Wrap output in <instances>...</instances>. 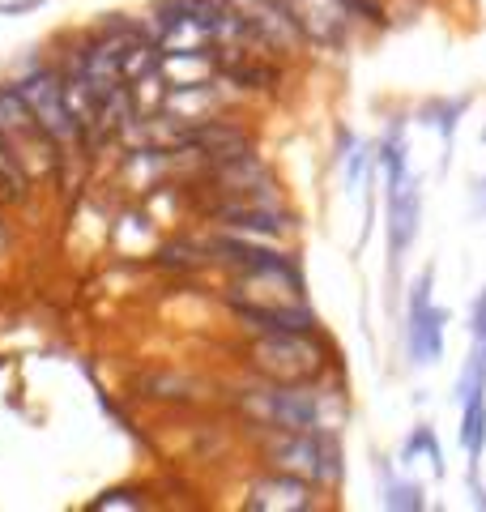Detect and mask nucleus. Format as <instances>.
Masks as SVG:
<instances>
[{
    "label": "nucleus",
    "mask_w": 486,
    "mask_h": 512,
    "mask_svg": "<svg viewBox=\"0 0 486 512\" xmlns=\"http://www.w3.org/2000/svg\"><path fill=\"white\" fill-rule=\"evenodd\" d=\"M235 316L256 333H320L307 303H235Z\"/></svg>",
    "instance_id": "39448f33"
},
{
    "label": "nucleus",
    "mask_w": 486,
    "mask_h": 512,
    "mask_svg": "<svg viewBox=\"0 0 486 512\" xmlns=\"http://www.w3.org/2000/svg\"><path fill=\"white\" fill-rule=\"evenodd\" d=\"M469 333H474V338H482V333H486V291L469 303Z\"/></svg>",
    "instance_id": "dca6fc26"
},
{
    "label": "nucleus",
    "mask_w": 486,
    "mask_h": 512,
    "mask_svg": "<svg viewBox=\"0 0 486 512\" xmlns=\"http://www.w3.org/2000/svg\"><path fill=\"white\" fill-rule=\"evenodd\" d=\"M0 184H9L13 197H22L26 184H30V175H26V167H22V158L13 154V146H9V137H5V133H0Z\"/></svg>",
    "instance_id": "ddd939ff"
},
{
    "label": "nucleus",
    "mask_w": 486,
    "mask_h": 512,
    "mask_svg": "<svg viewBox=\"0 0 486 512\" xmlns=\"http://www.w3.org/2000/svg\"><path fill=\"white\" fill-rule=\"evenodd\" d=\"M248 508H286V512H299V508H316V487L299 474H286V470H273L265 478H256L252 491H248Z\"/></svg>",
    "instance_id": "0eeeda50"
},
{
    "label": "nucleus",
    "mask_w": 486,
    "mask_h": 512,
    "mask_svg": "<svg viewBox=\"0 0 486 512\" xmlns=\"http://www.w3.org/2000/svg\"><path fill=\"white\" fill-rule=\"evenodd\" d=\"M265 457L273 470L299 474L312 487L342 483V457H337V444L329 440V431H278L273 427Z\"/></svg>",
    "instance_id": "f257e3e1"
},
{
    "label": "nucleus",
    "mask_w": 486,
    "mask_h": 512,
    "mask_svg": "<svg viewBox=\"0 0 486 512\" xmlns=\"http://www.w3.org/2000/svg\"><path fill=\"white\" fill-rule=\"evenodd\" d=\"M18 94L26 99V107L35 111V120L43 124V133L52 137L56 146H73V141L86 137V133H81V124H77V116H73L69 99H64V82H60L56 73L26 77Z\"/></svg>",
    "instance_id": "7ed1b4c3"
},
{
    "label": "nucleus",
    "mask_w": 486,
    "mask_h": 512,
    "mask_svg": "<svg viewBox=\"0 0 486 512\" xmlns=\"http://www.w3.org/2000/svg\"><path fill=\"white\" fill-rule=\"evenodd\" d=\"M252 363L278 384H312L324 376L320 333H261L252 342Z\"/></svg>",
    "instance_id": "f03ea898"
},
{
    "label": "nucleus",
    "mask_w": 486,
    "mask_h": 512,
    "mask_svg": "<svg viewBox=\"0 0 486 512\" xmlns=\"http://www.w3.org/2000/svg\"><path fill=\"white\" fill-rule=\"evenodd\" d=\"M218 218H222V227H231L235 235H269V239H278V235L290 231V218L282 210H273V205H256V201L222 205Z\"/></svg>",
    "instance_id": "9d476101"
},
{
    "label": "nucleus",
    "mask_w": 486,
    "mask_h": 512,
    "mask_svg": "<svg viewBox=\"0 0 486 512\" xmlns=\"http://www.w3.org/2000/svg\"><path fill=\"white\" fill-rule=\"evenodd\" d=\"M444 325H448V312L427 303L405 316V350H410L414 367H427V363H440L444 355Z\"/></svg>",
    "instance_id": "1a4fd4ad"
},
{
    "label": "nucleus",
    "mask_w": 486,
    "mask_h": 512,
    "mask_svg": "<svg viewBox=\"0 0 486 512\" xmlns=\"http://www.w3.org/2000/svg\"><path fill=\"white\" fill-rule=\"evenodd\" d=\"M418 453H427V461L435 466V474H444V453H440V440H435L431 427H414V431H410V440H405V448H401V461L410 466Z\"/></svg>",
    "instance_id": "f8f14e48"
},
{
    "label": "nucleus",
    "mask_w": 486,
    "mask_h": 512,
    "mask_svg": "<svg viewBox=\"0 0 486 512\" xmlns=\"http://www.w3.org/2000/svg\"><path fill=\"white\" fill-rule=\"evenodd\" d=\"M0 133L9 137V146H13V154L22 158V167H26L30 154H43V150L56 146V141L43 133V124L35 120V111L26 107V99L18 90H0Z\"/></svg>",
    "instance_id": "20e7f679"
},
{
    "label": "nucleus",
    "mask_w": 486,
    "mask_h": 512,
    "mask_svg": "<svg viewBox=\"0 0 486 512\" xmlns=\"http://www.w3.org/2000/svg\"><path fill=\"white\" fill-rule=\"evenodd\" d=\"M461 448L469 453V461L482 457L486 448V393L482 397H469L465 414H461Z\"/></svg>",
    "instance_id": "9b49d317"
},
{
    "label": "nucleus",
    "mask_w": 486,
    "mask_h": 512,
    "mask_svg": "<svg viewBox=\"0 0 486 512\" xmlns=\"http://www.w3.org/2000/svg\"><path fill=\"white\" fill-rule=\"evenodd\" d=\"M461 111H465V99H452V103H427L423 116H435V120H427V124H440V133L452 137V128H457Z\"/></svg>",
    "instance_id": "4468645a"
},
{
    "label": "nucleus",
    "mask_w": 486,
    "mask_h": 512,
    "mask_svg": "<svg viewBox=\"0 0 486 512\" xmlns=\"http://www.w3.org/2000/svg\"><path fill=\"white\" fill-rule=\"evenodd\" d=\"M482 141H486V128H482Z\"/></svg>",
    "instance_id": "f3484780"
},
{
    "label": "nucleus",
    "mask_w": 486,
    "mask_h": 512,
    "mask_svg": "<svg viewBox=\"0 0 486 512\" xmlns=\"http://www.w3.org/2000/svg\"><path fill=\"white\" fill-rule=\"evenodd\" d=\"M295 22L303 30V39H316V43H342L346 39V26H350V13L342 0H286Z\"/></svg>",
    "instance_id": "6e6552de"
},
{
    "label": "nucleus",
    "mask_w": 486,
    "mask_h": 512,
    "mask_svg": "<svg viewBox=\"0 0 486 512\" xmlns=\"http://www.w3.org/2000/svg\"><path fill=\"white\" fill-rule=\"evenodd\" d=\"M418 235V188L410 180L388 184V274L397 278V256Z\"/></svg>",
    "instance_id": "423d86ee"
},
{
    "label": "nucleus",
    "mask_w": 486,
    "mask_h": 512,
    "mask_svg": "<svg viewBox=\"0 0 486 512\" xmlns=\"http://www.w3.org/2000/svg\"><path fill=\"white\" fill-rule=\"evenodd\" d=\"M388 508H423V500H418V487L414 483H388Z\"/></svg>",
    "instance_id": "2eb2a0df"
}]
</instances>
